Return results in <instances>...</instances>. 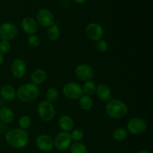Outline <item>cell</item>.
<instances>
[{"instance_id":"6da1fadb","label":"cell","mask_w":153,"mask_h":153,"mask_svg":"<svg viewBox=\"0 0 153 153\" xmlns=\"http://www.w3.org/2000/svg\"><path fill=\"white\" fill-rule=\"evenodd\" d=\"M6 142L14 149H22L28 145L29 135L25 130L19 128H11L5 134Z\"/></svg>"},{"instance_id":"7a4b0ae2","label":"cell","mask_w":153,"mask_h":153,"mask_svg":"<svg viewBox=\"0 0 153 153\" xmlns=\"http://www.w3.org/2000/svg\"><path fill=\"white\" fill-rule=\"evenodd\" d=\"M128 108L123 101L117 99H111L107 102L105 112L112 119H121L128 114Z\"/></svg>"},{"instance_id":"3957f363","label":"cell","mask_w":153,"mask_h":153,"mask_svg":"<svg viewBox=\"0 0 153 153\" xmlns=\"http://www.w3.org/2000/svg\"><path fill=\"white\" fill-rule=\"evenodd\" d=\"M16 97L22 102L29 103L37 100L40 94L38 87L31 83L24 84L16 91Z\"/></svg>"},{"instance_id":"277c9868","label":"cell","mask_w":153,"mask_h":153,"mask_svg":"<svg viewBox=\"0 0 153 153\" xmlns=\"http://www.w3.org/2000/svg\"><path fill=\"white\" fill-rule=\"evenodd\" d=\"M37 114L44 122L52 120L55 116V109L53 104L46 100L40 101L37 105Z\"/></svg>"},{"instance_id":"5b68a950","label":"cell","mask_w":153,"mask_h":153,"mask_svg":"<svg viewBox=\"0 0 153 153\" xmlns=\"http://www.w3.org/2000/svg\"><path fill=\"white\" fill-rule=\"evenodd\" d=\"M128 132L134 135H139L146 132L147 129V123L143 119L140 117H133L127 123Z\"/></svg>"},{"instance_id":"8992f818","label":"cell","mask_w":153,"mask_h":153,"mask_svg":"<svg viewBox=\"0 0 153 153\" xmlns=\"http://www.w3.org/2000/svg\"><path fill=\"white\" fill-rule=\"evenodd\" d=\"M62 92L67 98L71 100H79L83 95L82 86L76 82L66 83L63 87Z\"/></svg>"},{"instance_id":"52a82bcc","label":"cell","mask_w":153,"mask_h":153,"mask_svg":"<svg viewBox=\"0 0 153 153\" xmlns=\"http://www.w3.org/2000/svg\"><path fill=\"white\" fill-rule=\"evenodd\" d=\"M54 141V147L58 151L66 150L69 149L70 145L72 144V139L70 137V132H65V131H61L56 134Z\"/></svg>"},{"instance_id":"ba28073f","label":"cell","mask_w":153,"mask_h":153,"mask_svg":"<svg viewBox=\"0 0 153 153\" xmlns=\"http://www.w3.org/2000/svg\"><path fill=\"white\" fill-rule=\"evenodd\" d=\"M37 22L42 27L49 28L51 25H54L55 22V16L52 11L46 8H42L37 11Z\"/></svg>"},{"instance_id":"9c48e42d","label":"cell","mask_w":153,"mask_h":153,"mask_svg":"<svg viewBox=\"0 0 153 153\" xmlns=\"http://www.w3.org/2000/svg\"><path fill=\"white\" fill-rule=\"evenodd\" d=\"M85 34L90 40L97 42L102 39L104 35V29L102 26L97 22H91L86 26Z\"/></svg>"},{"instance_id":"30bf717a","label":"cell","mask_w":153,"mask_h":153,"mask_svg":"<svg viewBox=\"0 0 153 153\" xmlns=\"http://www.w3.org/2000/svg\"><path fill=\"white\" fill-rule=\"evenodd\" d=\"M17 27L12 22H4L0 25V39L10 41L17 36Z\"/></svg>"},{"instance_id":"8fae6325","label":"cell","mask_w":153,"mask_h":153,"mask_svg":"<svg viewBox=\"0 0 153 153\" xmlns=\"http://www.w3.org/2000/svg\"><path fill=\"white\" fill-rule=\"evenodd\" d=\"M75 75L81 81H91L94 76V70L88 64H80L75 69Z\"/></svg>"},{"instance_id":"7c38bea8","label":"cell","mask_w":153,"mask_h":153,"mask_svg":"<svg viewBox=\"0 0 153 153\" xmlns=\"http://www.w3.org/2000/svg\"><path fill=\"white\" fill-rule=\"evenodd\" d=\"M10 71H11L12 76L15 79H22L26 74V63L21 58H16L12 62L11 66H10Z\"/></svg>"},{"instance_id":"4fadbf2b","label":"cell","mask_w":153,"mask_h":153,"mask_svg":"<svg viewBox=\"0 0 153 153\" xmlns=\"http://www.w3.org/2000/svg\"><path fill=\"white\" fill-rule=\"evenodd\" d=\"M35 143L37 149L42 152H50L54 148L53 139L48 134H42L37 136Z\"/></svg>"},{"instance_id":"5bb4252c","label":"cell","mask_w":153,"mask_h":153,"mask_svg":"<svg viewBox=\"0 0 153 153\" xmlns=\"http://www.w3.org/2000/svg\"><path fill=\"white\" fill-rule=\"evenodd\" d=\"M21 28L25 34L33 35L38 29V24L37 21L31 17H25L21 21Z\"/></svg>"},{"instance_id":"9a60e30c","label":"cell","mask_w":153,"mask_h":153,"mask_svg":"<svg viewBox=\"0 0 153 153\" xmlns=\"http://www.w3.org/2000/svg\"><path fill=\"white\" fill-rule=\"evenodd\" d=\"M97 97L102 102H108L112 99V91L110 87L105 84H100L97 87Z\"/></svg>"},{"instance_id":"2e32d148","label":"cell","mask_w":153,"mask_h":153,"mask_svg":"<svg viewBox=\"0 0 153 153\" xmlns=\"http://www.w3.org/2000/svg\"><path fill=\"white\" fill-rule=\"evenodd\" d=\"M58 125L62 131L70 132L74 128L75 123L73 118L70 115H62L58 120Z\"/></svg>"},{"instance_id":"e0dca14e","label":"cell","mask_w":153,"mask_h":153,"mask_svg":"<svg viewBox=\"0 0 153 153\" xmlns=\"http://www.w3.org/2000/svg\"><path fill=\"white\" fill-rule=\"evenodd\" d=\"M30 79H31V83L36 86L43 85L46 79V71L40 68L36 69L31 73Z\"/></svg>"},{"instance_id":"ac0fdd59","label":"cell","mask_w":153,"mask_h":153,"mask_svg":"<svg viewBox=\"0 0 153 153\" xmlns=\"http://www.w3.org/2000/svg\"><path fill=\"white\" fill-rule=\"evenodd\" d=\"M0 95L6 101H13L16 97V90L12 85H4L0 88Z\"/></svg>"},{"instance_id":"d6986e66","label":"cell","mask_w":153,"mask_h":153,"mask_svg":"<svg viewBox=\"0 0 153 153\" xmlns=\"http://www.w3.org/2000/svg\"><path fill=\"white\" fill-rule=\"evenodd\" d=\"M15 119L14 111L8 107L1 108L0 109V120L5 124L10 123Z\"/></svg>"},{"instance_id":"ffe728a7","label":"cell","mask_w":153,"mask_h":153,"mask_svg":"<svg viewBox=\"0 0 153 153\" xmlns=\"http://www.w3.org/2000/svg\"><path fill=\"white\" fill-rule=\"evenodd\" d=\"M79 104L81 108L85 111H88L94 106V100L90 96L82 95L79 99Z\"/></svg>"},{"instance_id":"44dd1931","label":"cell","mask_w":153,"mask_h":153,"mask_svg":"<svg viewBox=\"0 0 153 153\" xmlns=\"http://www.w3.org/2000/svg\"><path fill=\"white\" fill-rule=\"evenodd\" d=\"M60 34H61V31L59 26L57 24L55 23L48 28L47 37L50 41H56L59 38Z\"/></svg>"},{"instance_id":"7402d4cb","label":"cell","mask_w":153,"mask_h":153,"mask_svg":"<svg viewBox=\"0 0 153 153\" xmlns=\"http://www.w3.org/2000/svg\"><path fill=\"white\" fill-rule=\"evenodd\" d=\"M97 87V86L95 84V82H93V81H88V82H85V83H84L83 87H82L83 94H85V95L91 97V96L94 95V94H96Z\"/></svg>"},{"instance_id":"603a6c76","label":"cell","mask_w":153,"mask_h":153,"mask_svg":"<svg viewBox=\"0 0 153 153\" xmlns=\"http://www.w3.org/2000/svg\"><path fill=\"white\" fill-rule=\"evenodd\" d=\"M127 135H128V131L123 127L117 128L113 132V138L117 142L123 141L127 137Z\"/></svg>"},{"instance_id":"cb8c5ba5","label":"cell","mask_w":153,"mask_h":153,"mask_svg":"<svg viewBox=\"0 0 153 153\" xmlns=\"http://www.w3.org/2000/svg\"><path fill=\"white\" fill-rule=\"evenodd\" d=\"M70 153H88V148L81 142H75L69 147Z\"/></svg>"},{"instance_id":"d4e9b609","label":"cell","mask_w":153,"mask_h":153,"mask_svg":"<svg viewBox=\"0 0 153 153\" xmlns=\"http://www.w3.org/2000/svg\"><path fill=\"white\" fill-rule=\"evenodd\" d=\"M31 123H32L31 118L28 115H22L18 120L19 128L21 129L25 130V131L31 127Z\"/></svg>"},{"instance_id":"484cf974","label":"cell","mask_w":153,"mask_h":153,"mask_svg":"<svg viewBox=\"0 0 153 153\" xmlns=\"http://www.w3.org/2000/svg\"><path fill=\"white\" fill-rule=\"evenodd\" d=\"M59 97V92L55 88H49L46 92V100L49 102L53 103Z\"/></svg>"},{"instance_id":"4316f807","label":"cell","mask_w":153,"mask_h":153,"mask_svg":"<svg viewBox=\"0 0 153 153\" xmlns=\"http://www.w3.org/2000/svg\"><path fill=\"white\" fill-rule=\"evenodd\" d=\"M72 140L75 142H80L84 138V132L80 128H73L70 133Z\"/></svg>"},{"instance_id":"83f0119b","label":"cell","mask_w":153,"mask_h":153,"mask_svg":"<svg viewBox=\"0 0 153 153\" xmlns=\"http://www.w3.org/2000/svg\"><path fill=\"white\" fill-rule=\"evenodd\" d=\"M28 43L31 47L37 48L40 45V39L38 36L33 34L28 37Z\"/></svg>"},{"instance_id":"f1b7e54d","label":"cell","mask_w":153,"mask_h":153,"mask_svg":"<svg viewBox=\"0 0 153 153\" xmlns=\"http://www.w3.org/2000/svg\"><path fill=\"white\" fill-rule=\"evenodd\" d=\"M96 48H97V51L100 52H105L108 50V43L105 40H98L96 43Z\"/></svg>"},{"instance_id":"f546056e","label":"cell","mask_w":153,"mask_h":153,"mask_svg":"<svg viewBox=\"0 0 153 153\" xmlns=\"http://www.w3.org/2000/svg\"><path fill=\"white\" fill-rule=\"evenodd\" d=\"M10 49H11V45H10V42L1 40L0 41V53H1L2 55H5L10 52Z\"/></svg>"},{"instance_id":"4dcf8cb0","label":"cell","mask_w":153,"mask_h":153,"mask_svg":"<svg viewBox=\"0 0 153 153\" xmlns=\"http://www.w3.org/2000/svg\"><path fill=\"white\" fill-rule=\"evenodd\" d=\"M4 61V55H2V54H1V53H0V66H1V64H3Z\"/></svg>"},{"instance_id":"1f68e13d","label":"cell","mask_w":153,"mask_h":153,"mask_svg":"<svg viewBox=\"0 0 153 153\" xmlns=\"http://www.w3.org/2000/svg\"><path fill=\"white\" fill-rule=\"evenodd\" d=\"M73 1H76V3H78V4H82V3L86 1V0H73Z\"/></svg>"},{"instance_id":"d6a6232c","label":"cell","mask_w":153,"mask_h":153,"mask_svg":"<svg viewBox=\"0 0 153 153\" xmlns=\"http://www.w3.org/2000/svg\"><path fill=\"white\" fill-rule=\"evenodd\" d=\"M138 153H151L149 150H146V149H144V150L140 151Z\"/></svg>"},{"instance_id":"836d02e7","label":"cell","mask_w":153,"mask_h":153,"mask_svg":"<svg viewBox=\"0 0 153 153\" xmlns=\"http://www.w3.org/2000/svg\"><path fill=\"white\" fill-rule=\"evenodd\" d=\"M61 153H63V152H61Z\"/></svg>"}]
</instances>
